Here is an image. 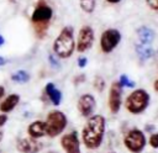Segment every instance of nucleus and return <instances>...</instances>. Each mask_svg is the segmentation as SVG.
Returning a JSON list of instances; mask_svg holds the SVG:
<instances>
[{
	"label": "nucleus",
	"instance_id": "1",
	"mask_svg": "<svg viewBox=\"0 0 158 153\" xmlns=\"http://www.w3.org/2000/svg\"><path fill=\"white\" fill-rule=\"evenodd\" d=\"M106 132V118L104 115L94 114L86 118L81 132L80 139L85 148L90 151H95L101 147Z\"/></svg>",
	"mask_w": 158,
	"mask_h": 153
},
{
	"label": "nucleus",
	"instance_id": "2",
	"mask_svg": "<svg viewBox=\"0 0 158 153\" xmlns=\"http://www.w3.org/2000/svg\"><path fill=\"white\" fill-rule=\"evenodd\" d=\"M52 52L58 59H69L75 52V32L72 25L63 26L54 41L52 42Z\"/></svg>",
	"mask_w": 158,
	"mask_h": 153
},
{
	"label": "nucleus",
	"instance_id": "3",
	"mask_svg": "<svg viewBox=\"0 0 158 153\" xmlns=\"http://www.w3.org/2000/svg\"><path fill=\"white\" fill-rule=\"evenodd\" d=\"M53 16H54V10L48 2H46L44 0H40L36 4V6L31 12L30 20L31 23L33 25L35 33L38 38H43L46 36Z\"/></svg>",
	"mask_w": 158,
	"mask_h": 153
},
{
	"label": "nucleus",
	"instance_id": "4",
	"mask_svg": "<svg viewBox=\"0 0 158 153\" xmlns=\"http://www.w3.org/2000/svg\"><path fill=\"white\" fill-rule=\"evenodd\" d=\"M151 102V95L149 93L143 88L133 89L125 99L123 106L126 111L131 115H141L143 114Z\"/></svg>",
	"mask_w": 158,
	"mask_h": 153
},
{
	"label": "nucleus",
	"instance_id": "5",
	"mask_svg": "<svg viewBox=\"0 0 158 153\" xmlns=\"http://www.w3.org/2000/svg\"><path fill=\"white\" fill-rule=\"evenodd\" d=\"M44 125H46V136H48L49 138H54L60 136L67 128L68 117L63 111L54 109L47 114Z\"/></svg>",
	"mask_w": 158,
	"mask_h": 153
},
{
	"label": "nucleus",
	"instance_id": "6",
	"mask_svg": "<svg viewBox=\"0 0 158 153\" xmlns=\"http://www.w3.org/2000/svg\"><path fill=\"white\" fill-rule=\"evenodd\" d=\"M123 146L131 153H141L147 146V138L144 131L138 127L130 128L123 136Z\"/></svg>",
	"mask_w": 158,
	"mask_h": 153
},
{
	"label": "nucleus",
	"instance_id": "7",
	"mask_svg": "<svg viewBox=\"0 0 158 153\" xmlns=\"http://www.w3.org/2000/svg\"><path fill=\"white\" fill-rule=\"evenodd\" d=\"M121 39H122V35H121L120 30H117L115 27H109V28L104 30L99 37L100 51L104 54L112 53L117 48V46L120 44Z\"/></svg>",
	"mask_w": 158,
	"mask_h": 153
},
{
	"label": "nucleus",
	"instance_id": "8",
	"mask_svg": "<svg viewBox=\"0 0 158 153\" xmlns=\"http://www.w3.org/2000/svg\"><path fill=\"white\" fill-rule=\"evenodd\" d=\"M95 31L90 25H83L75 37V51L78 53H85L94 46Z\"/></svg>",
	"mask_w": 158,
	"mask_h": 153
},
{
	"label": "nucleus",
	"instance_id": "9",
	"mask_svg": "<svg viewBox=\"0 0 158 153\" xmlns=\"http://www.w3.org/2000/svg\"><path fill=\"white\" fill-rule=\"evenodd\" d=\"M122 95H123V88L120 85L118 80H114L110 84L109 93H107V106L112 115H116L120 112L123 104Z\"/></svg>",
	"mask_w": 158,
	"mask_h": 153
},
{
	"label": "nucleus",
	"instance_id": "10",
	"mask_svg": "<svg viewBox=\"0 0 158 153\" xmlns=\"http://www.w3.org/2000/svg\"><path fill=\"white\" fill-rule=\"evenodd\" d=\"M77 110L81 117H90L96 110V99L90 93H84L79 96L77 101Z\"/></svg>",
	"mask_w": 158,
	"mask_h": 153
},
{
	"label": "nucleus",
	"instance_id": "11",
	"mask_svg": "<svg viewBox=\"0 0 158 153\" xmlns=\"http://www.w3.org/2000/svg\"><path fill=\"white\" fill-rule=\"evenodd\" d=\"M59 144L64 153H81L80 149V138L77 131H70L64 133L60 137Z\"/></svg>",
	"mask_w": 158,
	"mask_h": 153
},
{
	"label": "nucleus",
	"instance_id": "12",
	"mask_svg": "<svg viewBox=\"0 0 158 153\" xmlns=\"http://www.w3.org/2000/svg\"><path fill=\"white\" fill-rule=\"evenodd\" d=\"M15 146L19 153H40L43 149V143L30 136L19 137Z\"/></svg>",
	"mask_w": 158,
	"mask_h": 153
},
{
	"label": "nucleus",
	"instance_id": "13",
	"mask_svg": "<svg viewBox=\"0 0 158 153\" xmlns=\"http://www.w3.org/2000/svg\"><path fill=\"white\" fill-rule=\"evenodd\" d=\"M43 91L47 96V99L49 100V102L53 105V106H59L62 104V100H63V94L62 91L56 86L54 83L52 81H48L44 88H43Z\"/></svg>",
	"mask_w": 158,
	"mask_h": 153
},
{
	"label": "nucleus",
	"instance_id": "14",
	"mask_svg": "<svg viewBox=\"0 0 158 153\" xmlns=\"http://www.w3.org/2000/svg\"><path fill=\"white\" fill-rule=\"evenodd\" d=\"M21 96L17 93H11L9 95H5V97L0 101V114H10L15 110V107L20 104Z\"/></svg>",
	"mask_w": 158,
	"mask_h": 153
},
{
	"label": "nucleus",
	"instance_id": "15",
	"mask_svg": "<svg viewBox=\"0 0 158 153\" xmlns=\"http://www.w3.org/2000/svg\"><path fill=\"white\" fill-rule=\"evenodd\" d=\"M27 134L32 138L40 139L46 136V125L42 120H35L27 126Z\"/></svg>",
	"mask_w": 158,
	"mask_h": 153
},
{
	"label": "nucleus",
	"instance_id": "16",
	"mask_svg": "<svg viewBox=\"0 0 158 153\" xmlns=\"http://www.w3.org/2000/svg\"><path fill=\"white\" fill-rule=\"evenodd\" d=\"M136 36H137V39H138V43H142V44H148L151 46V43L154 41L156 38V33L154 31L148 27V26H139L137 30H136Z\"/></svg>",
	"mask_w": 158,
	"mask_h": 153
},
{
	"label": "nucleus",
	"instance_id": "17",
	"mask_svg": "<svg viewBox=\"0 0 158 153\" xmlns=\"http://www.w3.org/2000/svg\"><path fill=\"white\" fill-rule=\"evenodd\" d=\"M135 52L137 54V57L141 60H148L153 57L154 54V49L148 46V44H142V43H135Z\"/></svg>",
	"mask_w": 158,
	"mask_h": 153
},
{
	"label": "nucleus",
	"instance_id": "18",
	"mask_svg": "<svg viewBox=\"0 0 158 153\" xmlns=\"http://www.w3.org/2000/svg\"><path fill=\"white\" fill-rule=\"evenodd\" d=\"M30 79H31V75L25 69H19L11 74V80L17 84H26L30 81Z\"/></svg>",
	"mask_w": 158,
	"mask_h": 153
},
{
	"label": "nucleus",
	"instance_id": "19",
	"mask_svg": "<svg viewBox=\"0 0 158 153\" xmlns=\"http://www.w3.org/2000/svg\"><path fill=\"white\" fill-rule=\"evenodd\" d=\"M78 2H79L80 10H81L84 14L91 15V14H94V11H95V9H96L98 0H78Z\"/></svg>",
	"mask_w": 158,
	"mask_h": 153
},
{
	"label": "nucleus",
	"instance_id": "20",
	"mask_svg": "<svg viewBox=\"0 0 158 153\" xmlns=\"http://www.w3.org/2000/svg\"><path fill=\"white\" fill-rule=\"evenodd\" d=\"M93 86H94V89L96 91L102 93L105 90V88H106V81L101 75H96L94 78V80H93Z\"/></svg>",
	"mask_w": 158,
	"mask_h": 153
},
{
	"label": "nucleus",
	"instance_id": "21",
	"mask_svg": "<svg viewBox=\"0 0 158 153\" xmlns=\"http://www.w3.org/2000/svg\"><path fill=\"white\" fill-rule=\"evenodd\" d=\"M118 83H120V85H121L123 89H125V88L133 89L135 85H136V83H135L133 80H131L127 74H121V75L118 76Z\"/></svg>",
	"mask_w": 158,
	"mask_h": 153
},
{
	"label": "nucleus",
	"instance_id": "22",
	"mask_svg": "<svg viewBox=\"0 0 158 153\" xmlns=\"http://www.w3.org/2000/svg\"><path fill=\"white\" fill-rule=\"evenodd\" d=\"M153 149H158V132H152L149 138H148V142H147Z\"/></svg>",
	"mask_w": 158,
	"mask_h": 153
},
{
	"label": "nucleus",
	"instance_id": "23",
	"mask_svg": "<svg viewBox=\"0 0 158 153\" xmlns=\"http://www.w3.org/2000/svg\"><path fill=\"white\" fill-rule=\"evenodd\" d=\"M48 63H49V65L52 67V68H54V69H58V68H60V63H59V59L53 54V53H49L48 54Z\"/></svg>",
	"mask_w": 158,
	"mask_h": 153
},
{
	"label": "nucleus",
	"instance_id": "24",
	"mask_svg": "<svg viewBox=\"0 0 158 153\" xmlns=\"http://www.w3.org/2000/svg\"><path fill=\"white\" fill-rule=\"evenodd\" d=\"M85 80H86V75L84 73H80V74H78V75H75L73 78V84L74 85H79V84L84 83Z\"/></svg>",
	"mask_w": 158,
	"mask_h": 153
},
{
	"label": "nucleus",
	"instance_id": "25",
	"mask_svg": "<svg viewBox=\"0 0 158 153\" xmlns=\"http://www.w3.org/2000/svg\"><path fill=\"white\" fill-rule=\"evenodd\" d=\"M77 65H78L79 68L84 69V68L88 65V58H86L85 56H80V57H78V59H77Z\"/></svg>",
	"mask_w": 158,
	"mask_h": 153
},
{
	"label": "nucleus",
	"instance_id": "26",
	"mask_svg": "<svg viewBox=\"0 0 158 153\" xmlns=\"http://www.w3.org/2000/svg\"><path fill=\"white\" fill-rule=\"evenodd\" d=\"M146 4L151 10L158 11V0H146Z\"/></svg>",
	"mask_w": 158,
	"mask_h": 153
},
{
	"label": "nucleus",
	"instance_id": "27",
	"mask_svg": "<svg viewBox=\"0 0 158 153\" xmlns=\"http://www.w3.org/2000/svg\"><path fill=\"white\" fill-rule=\"evenodd\" d=\"M7 120H9V117H7V115H6V114H0V128H1V127H4V126L6 125Z\"/></svg>",
	"mask_w": 158,
	"mask_h": 153
},
{
	"label": "nucleus",
	"instance_id": "28",
	"mask_svg": "<svg viewBox=\"0 0 158 153\" xmlns=\"http://www.w3.org/2000/svg\"><path fill=\"white\" fill-rule=\"evenodd\" d=\"M5 94H6V89L4 85H0V101L5 97Z\"/></svg>",
	"mask_w": 158,
	"mask_h": 153
},
{
	"label": "nucleus",
	"instance_id": "29",
	"mask_svg": "<svg viewBox=\"0 0 158 153\" xmlns=\"http://www.w3.org/2000/svg\"><path fill=\"white\" fill-rule=\"evenodd\" d=\"M156 128V126L154 125H146V127H144V131L146 132H153V130Z\"/></svg>",
	"mask_w": 158,
	"mask_h": 153
},
{
	"label": "nucleus",
	"instance_id": "30",
	"mask_svg": "<svg viewBox=\"0 0 158 153\" xmlns=\"http://www.w3.org/2000/svg\"><path fill=\"white\" fill-rule=\"evenodd\" d=\"M107 4H111V5H116V4H120L122 0H105Z\"/></svg>",
	"mask_w": 158,
	"mask_h": 153
},
{
	"label": "nucleus",
	"instance_id": "31",
	"mask_svg": "<svg viewBox=\"0 0 158 153\" xmlns=\"http://www.w3.org/2000/svg\"><path fill=\"white\" fill-rule=\"evenodd\" d=\"M153 90H154L156 93H158V79H156V80L153 81Z\"/></svg>",
	"mask_w": 158,
	"mask_h": 153
},
{
	"label": "nucleus",
	"instance_id": "32",
	"mask_svg": "<svg viewBox=\"0 0 158 153\" xmlns=\"http://www.w3.org/2000/svg\"><path fill=\"white\" fill-rule=\"evenodd\" d=\"M6 64V59L2 57V56H0V67H2V65H5Z\"/></svg>",
	"mask_w": 158,
	"mask_h": 153
},
{
	"label": "nucleus",
	"instance_id": "33",
	"mask_svg": "<svg viewBox=\"0 0 158 153\" xmlns=\"http://www.w3.org/2000/svg\"><path fill=\"white\" fill-rule=\"evenodd\" d=\"M4 43H5V39H4V37H2L1 35H0V47H1V46H2Z\"/></svg>",
	"mask_w": 158,
	"mask_h": 153
},
{
	"label": "nucleus",
	"instance_id": "34",
	"mask_svg": "<svg viewBox=\"0 0 158 153\" xmlns=\"http://www.w3.org/2000/svg\"><path fill=\"white\" fill-rule=\"evenodd\" d=\"M2 137H4V132H2V131H0V142L2 141Z\"/></svg>",
	"mask_w": 158,
	"mask_h": 153
},
{
	"label": "nucleus",
	"instance_id": "35",
	"mask_svg": "<svg viewBox=\"0 0 158 153\" xmlns=\"http://www.w3.org/2000/svg\"><path fill=\"white\" fill-rule=\"evenodd\" d=\"M107 153H116L115 151H110V152H107Z\"/></svg>",
	"mask_w": 158,
	"mask_h": 153
},
{
	"label": "nucleus",
	"instance_id": "36",
	"mask_svg": "<svg viewBox=\"0 0 158 153\" xmlns=\"http://www.w3.org/2000/svg\"><path fill=\"white\" fill-rule=\"evenodd\" d=\"M157 116H158V111H157Z\"/></svg>",
	"mask_w": 158,
	"mask_h": 153
},
{
	"label": "nucleus",
	"instance_id": "37",
	"mask_svg": "<svg viewBox=\"0 0 158 153\" xmlns=\"http://www.w3.org/2000/svg\"><path fill=\"white\" fill-rule=\"evenodd\" d=\"M10 1H15V0H10Z\"/></svg>",
	"mask_w": 158,
	"mask_h": 153
}]
</instances>
